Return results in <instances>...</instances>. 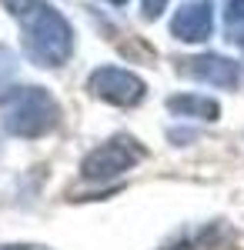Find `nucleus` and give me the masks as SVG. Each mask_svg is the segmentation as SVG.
Listing matches in <instances>:
<instances>
[{"instance_id":"obj_2","label":"nucleus","mask_w":244,"mask_h":250,"mask_svg":"<svg viewBox=\"0 0 244 250\" xmlns=\"http://www.w3.org/2000/svg\"><path fill=\"white\" fill-rule=\"evenodd\" d=\"M60 120V107L50 90L44 87H17L7 94L3 104V127L7 134L24 137V140H37L50 134Z\"/></svg>"},{"instance_id":"obj_7","label":"nucleus","mask_w":244,"mask_h":250,"mask_svg":"<svg viewBox=\"0 0 244 250\" xmlns=\"http://www.w3.org/2000/svg\"><path fill=\"white\" fill-rule=\"evenodd\" d=\"M168 110L174 117H191V120H218L221 117V104L214 97H201V94H177L168 100Z\"/></svg>"},{"instance_id":"obj_3","label":"nucleus","mask_w":244,"mask_h":250,"mask_svg":"<svg viewBox=\"0 0 244 250\" xmlns=\"http://www.w3.org/2000/svg\"><path fill=\"white\" fill-rule=\"evenodd\" d=\"M137 160H144V147L137 140H131V137H114V140L94 147L84 157L80 177H87V180H114V177L127 173Z\"/></svg>"},{"instance_id":"obj_8","label":"nucleus","mask_w":244,"mask_h":250,"mask_svg":"<svg viewBox=\"0 0 244 250\" xmlns=\"http://www.w3.org/2000/svg\"><path fill=\"white\" fill-rule=\"evenodd\" d=\"M224 20H227V30H231V40L238 34V27H241V34H244V0H227Z\"/></svg>"},{"instance_id":"obj_1","label":"nucleus","mask_w":244,"mask_h":250,"mask_svg":"<svg viewBox=\"0 0 244 250\" xmlns=\"http://www.w3.org/2000/svg\"><path fill=\"white\" fill-rule=\"evenodd\" d=\"M10 17L24 30V47L40 67H64L74 54V30L67 17L47 0H3Z\"/></svg>"},{"instance_id":"obj_5","label":"nucleus","mask_w":244,"mask_h":250,"mask_svg":"<svg viewBox=\"0 0 244 250\" xmlns=\"http://www.w3.org/2000/svg\"><path fill=\"white\" fill-rule=\"evenodd\" d=\"M214 30V3L211 0H191L181 3L177 14L171 17V34L184 43H201Z\"/></svg>"},{"instance_id":"obj_12","label":"nucleus","mask_w":244,"mask_h":250,"mask_svg":"<svg viewBox=\"0 0 244 250\" xmlns=\"http://www.w3.org/2000/svg\"><path fill=\"white\" fill-rule=\"evenodd\" d=\"M111 3H127V0H111Z\"/></svg>"},{"instance_id":"obj_4","label":"nucleus","mask_w":244,"mask_h":250,"mask_svg":"<svg viewBox=\"0 0 244 250\" xmlns=\"http://www.w3.org/2000/svg\"><path fill=\"white\" fill-rule=\"evenodd\" d=\"M87 90L114 107H137L147 94V83L124 67H97L87 80Z\"/></svg>"},{"instance_id":"obj_10","label":"nucleus","mask_w":244,"mask_h":250,"mask_svg":"<svg viewBox=\"0 0 244 250\" xmlns=\"http://www.w3.org/2000/svg\"><path fill=\"white\" fill-rule=\"evenodd\" d=\"M164 7H168V0H144V3H141V10H144V17H147V20L161 17Z\"/></svg>"},{"instance_id":"obj_9","label":"nucleus","mask_w":244,"mask_h":250,"mask_svg":"<svg viewBox=\"0 0 244 250\" xmlns=\"http://www.w3.org/2000/svg\"><path fill=\"white\" fill-rule=\"evenodd\" d=\"M14 70H17V63H14V54L0 47V97L7 94V87H10V80H14Z\"/></svg>"},{"instance_id":"obj_6","label":"nucleus","mask_w":244,"mask_h":250,"mask_svg":"<svg viewBox=\"0 0 244 250\" xmlns=\"http://www.w3.org/2000/svg\"><path fill=\"white\" fill-rule=\"evenodd\" d=\"M184 74L201 83H211V87H224V90H234L238 80H241V67L231 57H221V54H197L184 63Z\"/></svg>"},{"instance_id":"obj_11","label":"nucleus","mask_w":244,"mask_h":250,"mask_svg":"<svg viewBox=\"0 0 244 250\" xmlns=\"http://www.w3.org/2000/svg\"><path fill=\"white\" fill-rule=\"evenodd\" d=\"M0 250H50V247H44V244H3Z\"/></svg>"}]
</instances>
